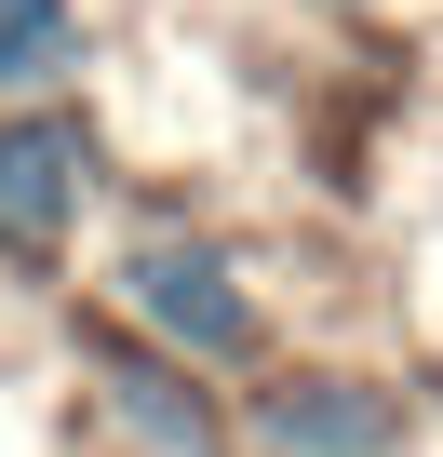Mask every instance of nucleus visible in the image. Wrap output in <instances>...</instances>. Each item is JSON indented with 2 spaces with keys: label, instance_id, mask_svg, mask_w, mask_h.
<instances>
[{
  "label": "nucleus",
  "instance_id": "f257e3e1",
  "mask_svg": "<svg viewBox=\"0 0 443 457\" xmlns=\"http://www.w3.org/2000/svg\"><path fill=\"white\" fill-rule=\"evenodd\" d=\"M108 323H135L148 350H175L188 377H256L269 363V296L242 270L229 228H201L175 202H148L108 256Z\"/></svg>",
  "mask_w": 443,
  "mask_h": 457
},
{
  "label": "nucleus",
  "instance_id": "f03ea898",
  "mask_svg": "<svg viewBox=\"0 0 443 457\" xmlns=\"http://www.w3.org/2000/svg\"><path fill=\"white\" fill-rule=\"evenodd\" d=\"M94 202H108V135L68 95L0 108V270H14V283H54L81 256Z\"/></svg>",
  "mask_w": 443,
  "mask_h": 457
},
{
  "label": "nucleus",
  "instance_id": "7ed1b4c3",
  "mask_svg": "<svg viewBox=\"0 0 443 457\" xmlns=\"http://www.w3.org/2000/svg\"><path fill=\"white\" fill-rule=\"evenodd\" d=\"M68 363L94 377V417H108L135 457H242V417L215 403V377H188V363H175V350H148L135 323L68 310Z\"/></svg>",
  "mask_w": 443,
  "mask_h": 457
},
{
  "label": "nucleus",
  "instance_id": "20e7f679",
  "mask_svg": "<svg viewBox=\"0 0 443 457\" xmlns=\"http://www.w3.org/2000/svg\"><path fill=\"white\" fill-rule=\"evenodd\" d=\"M256 457H416V390L376 363H256Z\"/></svg>",
  "mask_w": 443,
  "mask_h": 457
},
{
  "label": "nucleus",
  "instance_id": "39448f33",
  "mask_svg": "<svg viewBox=\"0 0 443 457\" xmlns=\"http://www.w3.org/2000/svg\"><path fill=\"white\" fill-rule=\"evenodd\" d=\"M81 68H94V14L81 0H0V108L68 95Z\"/></svg>",
  "mask_w": 443,
  "mask_h": 457
},
{
  "label": "nucleus",
  "instance_id": "423d86ee",
  "mask_svg": "<svg viewBox=\"0 0 443 457\" xmlns=\"http://www.w3.org/2000/svg\"><path fill=\"white\" fill-rule=\"evenodd\" d=\"M323 14H376V0H323Z\"/></svg>",
  "mask_w": 443,
  "mask_h": 457
}]
</instances>
